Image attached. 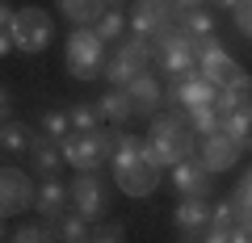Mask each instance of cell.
I'll list each match as a JSON object with an SVG mask.
<instances>
[{
    "label": "cell",
    "mask_w": 252,
    "mask_h": 243,
    "mask_svg": "<svg viewBox=\"0 0 252 243\" xmlns=\"http://www.w3.org/2000/svg\"><path fill=\"white\" fill-rule=\"evenodd\" d=\"M67 206H72V185H63L59 176H42L34 210L42 218H59V214H67Z\"/></svg>",
    "instance_id": "ac0fdd59"
},
{
    "label": "cell",
    "mask_w": 252,
    "mask_h": 243,
    "mask_svg": "<svg viewBox=\"0 0 252 243\" xmlns=\"http://www.w3.org/2000/svg\"><path fill=\"white\" fill-rule=\"evenodd\" d=\"M172 4H177L181 13H185V9H202V0H172Z\"/></svg>",
    "instance_id": "d590c367"
},
{
    "label": "cell",
    "mask_w": 252,
    "mask_h": 243,
    "mask_svg": "<svg viewBox=\"0 0 252 243\" xmlns=\"http://www.w3.org/2000/svg\"><path fill=\"white\" fill-rule=\"evenodd\" d=\"M97 117H101V126H122V122H130L135 117V105H130V97H126V88H109V92H101L97 101Z\"/></svg>",
    "instance_id": "d6986e66"
},
{
    "label": "cell",
    "mask_w": 252,
    "mask_h": 243,
    "mask_svg": "<svg viewBox=\"0 0 252 243\" xmlns=\"http://www.w3.org/2000/svg\"><path fill=\"white\" fill-rule=\"evenodd\" d=\"M109 172H114V185L126 197H152L160 189L164 168L147 155V138L130 135V130H118V147H114V160H109Z\"/></svg>",
    "instance_id": "6da1fadb"
},
{
    "label": "cell",
    "mask_w": 252,
    "mask_h": 243,
    "mask_svg": "<svg viewBox=\"0 0 252 243\" xmlns=\"http://www.w3.org/2000/svg\"><path fill=\"white\" fill-rule=\"evenodd\" d=\"M168 172H172V185L181 189V197H210V176H215V172H210L198 155L181 160L177 168H168Z\"/></svg>",
    "instance_id": "2e32d148"
},
{
    "label": "cell",
    "mask_w": 252,
    "mask_h": 243,
    "mask_svg": "<svg viewBox=\"0 0 252 243\" xmlns=\"http://www.w3.org/2000/svg\"><path fill=\"white\" fill-rule=\"evenodd\" d=\"M152 63H156V46L147 42V38H139V34H126V38H118V46L109 51L105 80L114 84V88H126V84L135 80V76H143Z\"/></svg>",
    "instance_id": "8992f818"
},
{
    "label": "cell",
    "mask_w": 252,
    "mask_h": 243,
    "mask_svg": "<svg viewBox=\"0 0 252 243\" xmlns=\"http://www.w3.org/2000/svg\"><path fill=\"white\" fill-rule=\"evenodd\" d=\"M89 243H126V226L122 222H93Z\"/></svg>",
    "instance_id": "f546056e"
},
{
    "label": "cell",
    "mask_w": 252,
    "mask_h": 243,
    "mask_svg": "<svg viewBox=\"0 0 252 243\" xmlns=\"http://www.w3.org/2000/svg\"><path fill=\"white\" fill-rule=\"evenodd\" d=\"M147 155H152L160 168H177L181 160L198 155V135L185 122V113H156L152 126H147Z\"/></svg>",
    "instance_id": "3957f363"
},
{
    "label": "cell",
    "mask_w": 252,
    "mask_h": 243,
    "mask_svg": "<svg viewBox=\"0 0 252 243\" xmlns=\"http://www.w3.org/2000/svg\"><path fill=\"white\" fill-rule=\"evenodd\" d=\"M231 235H235V226H223V222H210L206 231H202V239H206V243H231Z\"/></svg>",
    "instance_id": "d6a6232c"
},
{
    "label": "cell",
    "mask_w": 252,
    "mask_h": 243,
    "mask_svg": "<svg viewBox=\"0 0 252 243\" xmlns=\"http://www.w3.org/2000/svg\"><path fill=\"white\" fill-rule=\"evenodd\" d=\"M172 222H177L181 235H202L215 222V201L210 197H181L177 210H172Z\"/></svg>",
    "instance_id": "9a60e30c"
},
{
    "label": "cell",
    "mask_w": 252,
    "mask_h": 243,
    "mask_svg": "<svg viewBox=\"0 0 252 243\" xmlns=\"http://www.w3.org/2000/svg\"><path fill=\"white\" fill-rule=\"evenodd\" d=\"M219 101V84H210L202 72H189L181 80H172L164 88V105L177 113V109H193V105H215Z\"/></svg>",
    "instance_id": "8fae6325"
},
{
    "label": "cell",
    "mask_w": 252,
    "mask_h": 243,
    "mask_svg": "<svg viewBox=\"0 0 252 243\" xmlns=\"http://www.w3.org/2000/svg\"><path fill=\"white\" fill-rule=\"evenodd\" d=\"M126 97L135 105V117H156L160 105H164V84L152 72H143V76H135V80L126 84Z\"/></svg>",
    "instance_id": "e0dca14e"
},
{
    "label": "cell",
    "mask_w": 252,
    "mask_h": 243,
    "mask_svg": "<svg viewBox=\"0 0 252 243\" xmlns=\"http://www.w3.org/2000/svg\"><path fill=\"white\" fill-rule=\"evenodd\" d=\"M177 17H181V9L172 0H135V9H130V34L147 38L156 46L168 34H177Z\"/></svg>",
    "instance_id": "ba28073f"
},
{
    "label": "cell",
    "mask_w": 252,
    "mask_h": 243,
    "mask_svg": "<svg viewBox=\"0 0 252 243\" xmlns=\"http://www.w3.org/2000/svg\"><path fill=\"white\" fill-rule=\"evenodd\" d=\"M177 29L185 38H193V42H210V38H215V21H210L206 9H185L177 17Z\"/></svg>",
    "instance_id": "cb8c5ba5"
},
{
    "label": "cell",
    "mask_w": 252,
    "mask_h": 243,
    "mask_svg": "<svg viewBox=\"0 0 252 243\" xmlns=\"http://www.w3.org/2000/svg\"><path fill=\"white\" fill-rule=\"evenodd\" d=\"M231 206H235V226H252V168L244 172V180L235 185Z\"/></svg>",
    "instance_id": "4316f807"
},
{
    "label": "cell",
    "mask_w": 252,
    "mask_h": 243,
    "mask_svg": "<svg viewBox=\"0 0 252 243\" xmlns=\"http://www.w3.org/2000/svg\"><path fill=\"white\" fill-rule=\"evenodd\" d=\"M181 243H206L202 235H181Z\"/></svg>",
    "instance_id": "74e56055"
},
{
    "label": "cell",
    "mask_w": 252,
    "mask_h": 243,
    "mask_svg": "<svg viewBox=\"0 0 252 243\" xmlns=\"http://www.w3.org/2000/svg\"><path fill=\"white\" fill-rule=\"evenodd\" d=\"M34 143H38V135L26 126V122H17V117L0 122V147H4V155H30Z\"/></svg>",
    "instance_id": "7402d4cb"
},
{
    "label": "cell",
    "mask_w": 252,
    "mask_h": 243,
    "mask_svg": "<svg viewBox=\"0 0 252 243\" xmlns=\"http://www.w3.org/2000/svg\"><path fill=\"white\" fill-rule=\"evenodd\" d=\"M26 160H30V168H34L38 176H55V172L67 163V160H63V147H59V143H51V138H42V135H38L34 151H30Z\"/></svg>",
    "instance_id": "603a6c76"
},
{
    "label": "cell",
    "mask_w": 252,
    "mask_h": 243,
    "mask_svg": "<svg viewBox=\"0 0 252 243\" xmlns=\"http://www.w3.org/2000/svg\"><path fill=\"white\" fill-rule=\"evenodd\" d=\"M231 243H252V226H235V235H231Z\"/></svg>",
    "instance_id": "e575fe53"
},
{
    "label": "cell",
    "mask_w": 252,
    "mask_h": 243,
    "mask_svg": "<svg viewBox=\"0 0 252 243\" xmlns=\"http://www.w3.org/2000/svg\"><path fill=\"white\" fill-rule=\"evenodd\" d=\"M67 117H72V130H76V135H84V130H97V126H101L97 105H93V101H76V105L67 109Z\"/></svg>",
    "instance_id": "83f0119b"
},
{
    "label": "cell",
    "mask_w": 252,
    "mask_h": 243,
    "mask_svg": "<svg viewBox=\"0 0 252 243\" xmlns=\"http://www.w3.org/2000/svg\"><path fill=\"white\" fill-rule=\"evenodd\" d=\"M198 72L206 76L210 84H219V88H231L235 80H240V63H235L231 54L223 51V42L219 38H210V42H202V51H198Z\"/></svg>",
    "instance_id": "4fadbf2b"
},
{
    "label": "cell",
    "mask_w": 252,
    "mask_h": 243,
    "mask_svg": "<svg viewBox=\"0 0 252 243\" xmlns=\"http://www.w3.org/2000/svg\"><path fill=\"white\" fill-rule=\"evenodd\" d=\"M72 210L89 222H101L109 210V189L97 180V172H76L72 180Z\"/></svg>",
    "instance_id": "7c38bea8"
},
{
    "label": "cell",
    "mask_w": 252,
    "mask_h": 243,
    "mask_svg": "<svg viewBox=\"0 0 252 243\" xmlns=\"http://www.w3.org/2000/svg\"><path fill=\"white\" fill-rule=\"evenodd\" d=\"M215 109L223 113V130L244 151H252V76H240L231 88H219Z\"/></svg>",
    "instance_id": "277c9868"
},
{
    "label": "cell",
    "mask_w": 252,
    "mask_h": 243,
    "mask_svg": "<svg viewBox=\"0 0 252 243\" xmlns=\"http://www.w3.org/2000/svg\"><path fill=\"white\" fill-rule=\"evenodd\" d=\"M240 155H244V147L235 143L227 130H219V135H206V138H198V160L206 163L210 172H231L235 163H240Z\"/></svg>",
    "instance_id": "5bb4252c"
},
{
    "label": "cell",
    "mask_w": 252,
    "mask_h": 243,
    "mask_svg": "<svg viewBox=\"0 0 252 243\" xmlns=\"http://www.w3.org/2000/svg\"><path fill=\"white\" fill-rule=\"evenodd\" d=\"M198 51H202V42H193V38H185L177 29V34H168L164 42H156V67H160L168 80H181V76L198 72Z\"/></svg>",
    "instance_id": "9c48e42d"
},
{
    "label": "cell",
    "mask_w": 252,
    "mask_h": 243,
    "mask_svg": "<svg viewBox=\"0 0 252 243\" xmlns=\"http://www.w3.org/2000/svg\"><path fill=\"white\" fill-rule=\"evenodd\" d=\"M38 135L51 138V143H63V138H72V117H67V109H46L42 113V126H38Z\"/></svg>",
    "instance_id": "484cf974"
},
{
    "label": "cell",
    "mask_w": 252,
    "mask_h": 243,
    "mask_svg": "<svg viewBox=\"0 0 252 243\" xmlns=\"http://www.w3.org/2000/svg\"><path fill=\"white\" fill-rule=\"evenodd\" d=\"M93 231L89 218H80L76 210H67V214L59 218H46V235H51V243H84Z\"/></svg>",
    "instance_id": "44dd1931"
},
{
    "label": "cell",
    "mask_w": 252,
    "mask_h": 243,
    "mask_svg": "<svg viewBox=\"0 0 252 243\" xmlns=\"http://www.w3.org/2000/svg\"><path fill=\"white\" fill-rule=\"evenodd\" d=\"M210 4H215V9H227V13H235V4H240V0H210Z\"/></svg>",
    "instance_id": "8d00e7d4"
},
{
    "label": "cell",
    "mask_w": 252,
    "mask_h": 243,
    "mask_svg": "<svg viewBox=\"0 0 252 243\" xmlns=\"http://www.w3.org/2000/svg\"><path fill=\"white\" fill-rule=\"evenodd\" d=\"M55 9L63 21H72V29H80V26H97L109 13V4L105 0H55Z\"/></svg>",
    "instance_id": "ffe728a7"
},
{
    "label": "cell",
    "mask_w": 252,
    "mask_h": 243,
    "mask_svg": "<svg viewBox=\"0 0 252 243\" xmlns=\"http://www.w3.org/2000/svg\"><path fill=\"white\" fill-rule=\"evenodd\" d=\"M0 113H4V122H9V117H13V92H9V88L0 92Z\"/></svg>",
    "instance_id": "836d02e7"
},
{
    "label": "cell",
    "mask_w": 252,
    "mask_h": 243,
    "mask_svg": "<svg viewBox=\"0 0 252 243\" xmlns=\"http://www.w3.org/2000/svg\"><path fill=\"white\" fill-rule=\"evenodd\" d=\"M38 201V185L26 176L21 168H0V218L9 222V218H21L26 210H34Z\"/></svg>",
    "instance_id": "30bf717a"
},
{
    "label": "cell",
    "mask_w": 252,
    "mask_h": 243,
    "mask_svg": "<svg viewBox=\"0 0 252 243\" xmlns=\"http://www.w3.org/2000/svg\"><path fill=\"white\" fill-rule=\"evenodd\" d=\"M181 113H185V122L193 126V135H198V138L223 130V113H219L215 105H193V109H181Z\"/></svg>",
    "instance_id": "d4e9b609"
},
{
    "label": "cell",
    "mask_w": 252,
    "mask_h": 243,
    "mask_svg": "<svg viewBox=\"0 0 252 243\" xmlns=\"http://www.w3.org/2000/svg\"><path fill=\"white\" fill-rule=\"evenodd\" d=\"M59 147H63V160H67V168H76V172H97L101 163L114 160L118 130H114V126H97V130H84V135L63 138Z\"/></svg>",
    "instance_id": "5b68a950"
},
{
    "label": "cell",
    "mask_w": 252,
    "mask_h": 243,
    "mask_svg": "<svg viewBox=\"0 0 252 243\" xmlns=\"http://www.w3.org/2000/svg\"><path fill=\"white\" fill-rule=\"evenodd\" d=\"M231 17H235V29H240V34H244V38L252 42V0H240Z\"/></svg>",
    "instance_id": "1f68e13d"
},
{
    "label": "cell",
    "mask_w": 252,
    "mask_h": 243,
    "mask_svg": "<svg viewBox=\"0 0 252 243\" xmlns=\"http://www.w3.org/2000/svg\"><path fill=\"white\" fill-rule=\"evenodd\" d=\"M9 243H51V235H46V222H21L17 231L9 235Z\"/></svg>",
    "instance_id": "4dcf8cb0"
},
{
    "label": "cell",
    "mask_w": 252,
    "mask_h": 243,
    "mask_svg": "<svg viewBox=\"0 0 252 243\" xmlns=\"http://www.w3.org/2000/svg\"><path fill=\"white\" fill-rule=\"evenodd\" d=\"M55 38V21L46 9L26 4V9H9V0L0 4V54L21 51V54H38L46 51Z\"/></svg>",
    "instance_id": "7a4b0ae2"
},
{
    "label": "cell",
    "mask_w": 252,
    "mask_h": 243,
    "mask_svg": "<svg viewBox=\"0 0 252 243\" xmlns=\"http://www.w3.org/2000/svg\"><path fill=\"white\" fill-rule=\"evenodd\" d=\"M105 4H109V9H114V4H126V0H105Z\"/></svg>",
    "instance_id": "f35d334b"
},
{
    "label": "cell",
    "mask_w": 252,
    "mask_h": 243,
    "mask_svg": "<svg viewBox=\"0 0 252 243\" xmlns=\"http://www.w3.org/2000/svg\"><path fill=\"white\" fill-rule=\"evenodd\" d=\"M67 72L76 76V80H97V76H105V63H109V54H105V38L97 34L93 26H80L67 34Z\"/></svg>",
    "instance_id": "52a82bcc"
},
{
    "label": "cell",
    "mask_w": 252,
    "mask_h": 243,
    "mask_svg": "<svg viewBox=\"0 0 252 243\" xmlns=\"http://www.w3.org/2000/svg\"><path fill=\"white\" fill-rule=\"evenodd\" d=\"M93 29H97L105 42H114V38H126V34H130V17H122L118 9H109V13H105V17H101Z\"/></svg>",
    "instance_id": "f1b7e54d"
}]
</instances>
